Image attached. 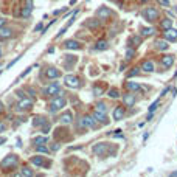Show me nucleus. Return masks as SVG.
Returning <instances> with one entry per match:
<instances>
[{"mask_svg":"<svg viewBox=\"0 0 177 177\" xmlns=\"http://www.w3.org/2000/svg\"><path fill=\"white\" fill-rule=\"evenodd\" d=\"M17 163H19V157L14 155V154H11V155H8L5 157L2 162H0V166L3 168V169H10V168H16L17 166Z\"/></svg>","mask_w":177,"mask_h":177,"instance_id":"obj_1","label":"nucleus"},{"mask_svg":"<svg viewBox=\"0 0 177 177\" xmlns=\"http://www.w3.org/2000/svg\"><path fill=\"white\" fill-rule=\"evenodd\" d=\"M59 92H61V84H59V83H51L48 87H45L42 90V95H44V96L51 98V96H56V93L59 95Z\"/></svg>","mask_w":177,"mask_h":177,"instance_id":"obj_2","label":"nucleus"},{"mask_svg":"<svg viewBox=\"0 0 177 177\" xmlns=\"http://www.w3.org/2000/svg\"><path fill=\"white\" fill-rule=\"evenodd\" d=\"M143 17L149 24H154V22L158 19V11L154 6H148V8H144V11H143Z\"/></svg>","mask_w":177,"mask_h":177,"instance_id":"obj_3","label":"nucleus"},{"mask_svg":"<svg viewBox=\"0 0 177 177\" xmlns=\"http://www.w3.org/2000/svg\"><path fill=\"white\" fill-rule=\"evenodd\" d=\"M65 103L67 101H65L64 95H58V96L50 103V112H56V110H59V109L65 107Z\"/></svg>","mask_w":177,"mask_h":177,"instance_id":"obj_4","label":"nucleus"},{"mask_svg":"<svg viewBox=\"0 0 177 177\" xmlns=\"http://www.w3.org/2000/svg\"><path fill=\"white\" fill-rule=\"evenodd\" d=\"M33 107V99H30V98H20V101L16 104V110L17 112H26V110H30V109Z\"/></svg>","mask_w":177,"mask_h":177,"instance_id":"obj_5","label":"nucleus"},{"mask_svg":"<svg viewBox=\"0 0 177 177\" xmlns=\"http://www.w3.org/2000/svg\"><path fill=\"white\" fill-rule=\"evenodd\" d=\"M79 126H81V128L93 129V128H96V120H95V117H93V115H85L83 120L79 121Z\"/></svg>","mask_w":177,"mask_h":177,"instance_id":"obj_6","label":"nucleus"},{"mask_svg":"<svg viewBox=\"0 0 177 177\" xmlns=\"http://www.w3.org/2000/svg\"><path fill=\"white\" fill-rule=\"evenodd\" d=\"M64 81H65L67 87H71V89H78L79 85H81L79 78H78V76H75V75H67Z\"/></svg>","mask_w":177,"mask_h":177,"instance_id":"obj_7","label":"nucleus"},{"mask_svg":"<svg viewBox=\"0 0 177 177\" xmlns=\"http://www.w3.org/2000/svg\"><path fill=\"white\" fill-rule=\"evenodd\" d=\"M163 36H165V39L168 40V42H172V40H177V30H174L171 26V28H166L165 33H163Z\"/></svg>","mask_w":177,"mask_h":177,"instance_id":"obj_8","label":"nucleus"},{"mask_svg":"<svg viewBox=\"0 0 177 177\" xmlns=\"http://www.w3.org/2000/svg\"><path fill=\"white\" fill-rule=\"evenodd\" d=\"M106 149H107V143H96L92 148V151H93V154H96V155H104V154H106Z\"/></svg>","mask_w":177,"mask_h":177,"instance_id":"obj_9","label":"nucleus"},{"mask_svg":"<svg viewBox=\"0 0 177 177\" xmlns=\"http://www.w3.org/2000/svg\"><path fill=\"white\" fill-rule=\"evenodd\" d=\"M135 95H132V92H128L126 95H123V103H124V106H128V107H132L134 104H135Z\"/></svg>","mask_w":177,"mask_h":177,"instance_id":"obj_10","label":"nucleus"},{"mask_svg":"<svg viewBox=\"0 0 177 177\" xmlns=\"http://www.w3.org/2000/svg\"><path fill=\"white\" fill-rule=\"evenodd\" d=\"M45 76H47L48 79H58V78H61V71H59L58 69H47L45 70Z\"/></svg>","mask_w":177,"mask_h":177,"instance_id":"obj_11","label":"nucleus"},{"mask_svg":"<svg viewBox=\"0 0 177 177\" xmlns=\"http://www.w3.org/2000/svg\"><path fill=\"white\" fill-rule=\"evenodd\" d=\"M93 117H95V120L96 121H99V123L101 124H109V118H107V113H101V112H96L95 110L93 112Z\"/></svg>","mask_w":177,"mask_h":177,"instance_id":"obj_12","label":"nucleus"},{"mask_svg":"<svg viewBox=\"0 0 177 177\" xmlns=\"http://www.w3.org/2000/svg\"><path fill=\"white\" fill-rule=\"evenodd\" d=\"M160 62H162V65L165 67V69H168V67H171L172 64H174V56H171V54H165V56L160 58Z\"/></svg>","mask_w":177,"mask_h":177,"instance_id":"obj_13","label":"nucleus"},{"mask_svg":"<svg viewBox=\"0 0 177 177\" xmlns=\"http://www.w3.org/2000/svg\"><path fill=\"white\" fill-rule=\"evenodd\" d=\"M96 16L99 17V19H109V17L112 16V11L109 10V8H106V6H101L96 11Z\"/></svg>","mask_w":177,"mask_h":177,"instance_id":"obj_14","label":"nucleus"},{"mask_svg":"<svg viewBox=\"0 0 177 177\" xmlns=\"http://www.w3.org/2000/svg\"><path fill=\"white\" fill-rule=\"evenodd\" d=\"M154 45H155V48L158 50V51H166V50L169 48V45H168V40L166 39H157Z\"/></svg>","mask_w":177,"mask_h":177,"instance_id":"obj_15","label":"nucleus"},{"mask_svg":"<svg viewBox=\"0 0 177 177\" xmlns=\"http://www.w3.org/2000/svg\"><path fill=\"white\" fill-rule=\"evenodd\" d=\"M71 120H73V113H71V112H64L61 117H59L61 124H70Z\"/></svg>","mask_w":177,"mask_h":177,"instance_id":"obj_16","label":"nucleus"},{"mask_svg":"<svg viewBox=\"0 0 177 177\" xmlns=\"http://www.w3.org/2000/svg\"><path fill=\"white\" fill-rule=\"evenodd\" d=\"M12 37V30L8 28V26H0V39H10Z\"/></svg>","mask_w":177,"mask_h":177,"instance_id":"obj_17","label":"nucleus"},{"mask_svg":"<svg viewBox=\"0 0 177 177\" xmlns=\"http://www.w3.org/2000/svg\"><path fill=\"white\" fill-rule=\"evenodd\" d=\"M64 45H65V48H69V50H81V48H83L81 42H78V40H73V39L67 40Z\"/></svg>","mask_w":177,"mask_h":177,"instance_id":"obj_18","label":"nucleus"},{"mask_svg":"<svg viewBox=\"0 0 177 177\" xmlns=\"http://www.w3.org/2000/svg\"><path fill=\"white\" fill-rule=\"evenodd\" d=\"M126 90H128V92H137V90H142V85H140L138 83L128 81V83H126Z\"/></svg>","mask_w":177,"mask_h":177,"instance_id":"obj_19","label":"nucleus"},{"mask_svg":"<svg viewBox=\"0 0 177 177\" xmlns=\"http://www.w3.org/2000/svg\"><path fill=\"white\" fill-rule=\"evenodd\" d=\"M124 115H126L124 107H117L115 110H113V120H121V118H124Z\"/></svg>","mask_w":177,"mask_h":177,"instance_id":"obj_20","label":"nucleus"},{"mask_svg":"<svg viewBox=\"0 0 177 177\" xmlns=\"http://www.w3.org/2000/svg\"><path fill=\"white\" fill-rule=\"evenodd\" d=\"M30 162L33 163L34 166H44V157H42V155H34V157H31Z\"/></svg>","mask_w":177,"mask_h":177,"instance_id":"obj_21","label":"nucleus"},{"mask_svg":"<svg viewBox=\"0 0 177 177\" xmlns=\"http://www.w3.org/2000/svg\"><path fill=\"white\" fill-rule=\"evenodd\" d=\"M31 12H33V6H31V5H25L24 8H22V11H20V16L26 19V17L31 16Z\"/></svg>","mask_w":177,"mask_h":177,"instance_id":"obj_22","label":"nucleus"},{"mask_svg":"<svg viewBox=\"0 0 177 177\" xmlns=\"http://www.w3.org/2000/svg\"><path fill=\"white\" fill-rule=\"evenodd\" d=\"M142 70H144V71H154V62L152 61H144L143 64H142Z\"/></svg>","mask_w":177,"mask_h":177,"instance_id":"obj_23","label":"nucleus"},{"mask_svg":"<svg viewBox=\"0 0 177 177\" xmlns=\"http://www.w3.org/2000/svg\"><path fill=\"white\" fill-rule=\"evenodd\" d=\"M31 143L34 144V146H39V144H45L47 143V138L44 137V135H39V137H34L31 140Z\"/></svg>","mask_w":177,"mask_h":177,"instance_id":"obj_24","label":"nucleus"},{"mask_svg":"<svg viewBox=\"0 0 177 177\" xmlns=\"http://www.w3.org/2000/svg\"><path fill=\"white\" fill-rule=\"evenodd\" d=\"M154 33H155V28L154 26H143L142 28V36H152Z\"/></svg>","mask_w":177,"mask_h":177,"instance_id":"obj_25","label":"nucleus"},{"mask_svg":"<svg viewBox=\"0 0 177 177\" xmlns=\"http://www.w3.org/2000/svg\"><path fill=\"white\" fill-rule=\"evenodd\" d=\"M95 50H98V51L107 50V42H106V40H98V42H96V45H95Z\"/></svg>","mask_w":177,"mask_h":177,"instance_id":"obj_26","label":"nucleus"},{"mask_svg":"<svg viewBox=\"0 0 177 177\" xmlns=\"http://www.w3.org/2000/svg\"><path fill=\"white\" fill-rule=\"evenodd\" d=\"M95 110L96 112H101V113H107V106L104 103H96V106H95Z\"/></svg>","mask_w":177,"mask_h":177,"instance_id":"obj_27","label":"nucleus"},{"mask_svg":"<svg viewBox=\"0 0 177 177\" xmlns=\"http://www.w3.org/2000/svg\"><path fill=\"white\" fill-rule=\"evenodd\" d=\"M140 44H142V39H140L138 36H132V37L129 39V45H132V47H138Z\"/></svg>","mask_w":177,"mask_h":177,"instance_id":"obj_28","label":"nucleus"},{"mask_svg":"<svg viewBox=\"0 0 177 177\" xmlns=\"http://www.w3.org/2000/svg\"><path fill=\"white\" fill-rule=\"evenodd\" d=\"M109 96H110L112 99H115V98H120V90L118 89H115V87H112L110 90H109Z\"/></svg>","mask_w":177,"mask_h":177,"instance_id":"obj_29","label":"nucleus"},{"mask_svg":"<svg viewBox=\"0 0 177 177\" xmlns=\"http://www.w3.org/2000/svg\"><path fill=\"white\" fill-rule=\"evenodd\" d=\"M20 176L31 177V176H34V171H33V169H30V168H22V169H20Z\"/></svg>","mask_w":177,"mask_h":177,"instance_id":"obj_30","label":"nucleus"},{"mask_svg":"<svg viewBox=\"0 0 177 177\" xmlns=\"http://www.w3.org/2000/svg\"><path fill=\"white\" fill-rule=\"evenodd\" d=\"M47 123V118H44V117H36L34 118V121H33V124L34 126H42Z\"/></svg>","mask_w":177,"mask_h":177,"instance_id":"obj_31","label":"nucleus"},{"mask_svg":"<svg viewBox=\"0 0 177 177\" xmlns=\"http://www.w3.org/2000/svg\"><path fill=\"white\" fill-rule=\"evenodd\" d=\"M87 26H89V28H98V26H99V20L98 19H89Z\"/></svg>","mask_w":177,"mask_h":177,"instance_id":"obj_32","label":"nucleus"},{"mask_svg":"<svg viewBox=\"0 0 177 177\" xmlns=\"http://www.w3.org/2000/svg\"><path fill=\"white\" fill-rule=\"evenodd\" d=\"M103 93H104L103 87H99V85H93V95H95V96H101Z\"/></svg>","mask_w":177,"mask_h":177,"instance_id":"obj_33","label":"nucleus"},{"mask_svg":"<svg viewBox=\"0 0 177 177\" xmlns=\"http://www.w3.org/2000/svg\"><path fill=\"white\" fill-rule=\"evenodd\" d=\"M171 26H172V20H171V19H163V20H162V28H163V30L171 28Z\"/></svg>","mask_w":177,"mask_h":177,"instance_id":"obj_34","label":"nucleus"},{"mask_svg":"<svg viewBox=\"0 0 177 177\" xmlns=\"http://www.w3.org/2000/svg\"><path fill=\"white\" fill-rule=\"evenodd\" d=\"M137 75H140V69H138V67H135V69H132L129 71L128 78H134V76H137Z\"/></svg>","mask_w":177,"mask_h":177,"instance_id":"obj_35","label":"nucleus"},{"mask_svg":"<svg viewBox=\"0 0 177 177\" xmlns=\"http://www.w3.org/2000/svg\"><path fill=\"white\" fill-rule=\"evenodd\" d=\"M36 151H37V152H44V154H48V148L45 146V144H44V146H42V144H39V146H36Z\"/></svg>","mask_w":177,"mask_h":177,"instance_id":"obj_36","label":"nucleus"},{"mask_svg":"<svg viewBox=\"0 0 177 177\" xmlns=\"http://www.w3.org/2000/svg\"><path fill=\"white\" fill-rule=\"evenodd\" d=\"M50 129H51V124H50L48 121H47L45 124H42V132H44V134H48Z\"/></svg>","mask_w":177,"mask_h":177,"instance_id":"obj_37","label":"nucleus"},{"mask_svg":"<svg viewBox=\"0 0 177 177\" xmlns=\"http://www.w3.org/2000/svg\"><path fill=\"white\" fill-rule=\"evenodd\" d=\"M158 104H160V101H158V99H157L155 103H152L151 106H149V112H155V110H157V107H158Z\"/></svg>","mask_w":177,"mask_h":177,"instance_id":"obj_38","label":"nucleus"},{"mask_svg":"<svg viewBox=\"0 0 177 177\" xmlns=\"http://www.w3.org/2000/svg\"><path fill=\"white\" fill-rule=\"evenodd\" d=\"M135 56V51H134V50H128V51H126V59H128V61H129V59H132Z\"/></svg>","mask_w":177,"mask_h":177,"instance_id":"obj_39","label":"nucleus"},{"mask_svg":"<svg viewBox=\"0 0 177 177\" xmlns=\"http://www.w3.org/2000/svg\"><path fill=\"white\" fill-rule=\"evenodd\" d=\"M158 5L163 6V8H168L169 6V0H158Z\"/></svg>","mask_w":177,"mask_h":177,"instance_id":"obj_40","label":"nucleus"},{"mask_svg":"<svg viewBox=\"0 0 177 177\" xmlns=\"http://www.w3.org/2000/svg\"><path fill=\"white\" fill-rule=\"evenodd\" d=\"M16 95H17V98H25V93H24V90H16Z\"/></svg>","mask_w":177,"mask_h":177,"instance_id":"obj_41","label":"nucleus"},{"mask_svg":"<svg viewBox=\"0 0 177 177\" xmlns=\"http://www.w3.org/2000/svg\"><path fill=\"white\" fill-rule=\"evenodd\" d=\"M19 59H20V56H19V58H16V59H14V61H11V62H10V64H8V65H6V69H11V67H12V65H14V64H16V62H17V61H19Z\"/></svg>","mask_w":177,"mask_h":177,"instance_id":"obj_42","label":"nucleus"},{"mask_svg":"<svg viewBox=\"0 0 177 177\" xmlns=\"http://www.w3.org/2000/svg\"><path fill=\"white\" fill-rule=\"evenodd\" d=\"M113 132H115V134H113V137H120V138L123 137V134H121V130H120V129H118V130H113Z\"/></svg>","mask_w":177,"mask_h":177,"instance_id":"obj_43","label":"nucleus"},{"mask_svg":"<svg viewBox=\"0 0 177 177\" xmlns=\"http://www.w3.org/2000/svg\"><path fill=\"white\" fill-rule=\"evenodd\" d=\"M59 148H61V146H59V143H54L51 146V151H59Z\"/></svg>","mask_w":177,"mask_h":177,"instance_id":"obj_44","label":"nucleus"},{"mask_svg":"<svg viewBox=\"0 0 177 177\" xmlns=\"http://www.w3.org/2000/svg\"><path fill=\"white\" fill-rule=\"evenodd\" d=\"M5 129H6V124L0 121V132H3V130H5Z\"/></svg>","mask_w":177,"mask_h":177,"instance_id":"obj_45","label":"nucleus"},{"mask_svg":"<svg viewBox=\"0 0 177 177\" xmlns=\"http://www.w3.org/2000/svg\"><path fill=\"white\" fill-rule=\"evenodd\" d=\"M30 71H31V67H30V69H26V70L24 71V73H22V75H20V78H24V76H26V75H28V73H30Z\"/></svg>","mask_w":177,"mask_h":177,"instance_id":"obj_46","label":"nucleus"},{"mask_svg":"<svg viewBox=\"0 0 177 177\" xmlns=\"http://www.w3.org/2000/svg\"><path fill=\"white\" fill-rule=\"evenodd\" d=\"M40 28H42V24H39V25H36V28H34V31H39Z\"/></svg>","mask_w":177,"mask_h":177,"instance_id":"obj_47","label":"nucleus"},{"mask_svg":"<svg viewBox=\"0 0 177 177\" xmlns=\"http://www.w3.org/2000/svg\"><path fill=\"white\" fill-rule=\"evenodd\" d=\"M5 142H6V138H5V137H0V144H3Z\"/></svg>","mask_w":177,"mask_h":177,"instance_id":"obj_48","label":"nucleus"},{"mask_svg":"<svg viewBox=\"0 0 177 177\" xmlns=\"http://www.w3.org/2000/svg\"><path fill=\"white\" fill-rule=\"evenodd\" d=\"M25 3H26V5H31V6H33V0H25Z\"/></svg>","mask_w":177,"mask_h":177,"instance_id":"obj_49","label":"nucleus"},{"mask_svg":"<svg viewBox=\"0 0 177 177\" xmlns=\"http://www.w3.org/2000/svg\"><path fill=\"white\" fill-rule=\"evenodd\" d=\"M5 25V19H0V26H3Z\"/></svg>","mask_w":177,"mask_h":177,"instance_id":"obj_50","label":"nucleus"},{"mask_svg":"<svg viewBox=\"0 0 177 177\" xmlns=\"http://www.w3.org/2000/svg\"><path fill=\"white\" fill-rule=\"evenodd\" d=\"M171 176H174V177H177V171H174V172H171Z\"/></svg>","mask_w":177,"mask_h":177,"instance_id":"obj_51","label":"nucleus"},{"mask_svg":"<svg viewBox=\"0 0 177 177\" xmlns=\"http://www.w3.org/2000/svg\"><path fill=\"white\" fill-rule=\"evenodd\" d=\"M138 2H140V3H146L148 0H138Z\"/></svg>","mask_w":177,"mask_h":177,"instance_id":"obj_52","label":"nucleus"},{"mask_svg":"<svg viewBox=\"0 0 177 177\" xmlns=\"http://www.w3.org/2000/svg\"><path fill=\"white\" fill-rule=\"evenodd\" d=\"M0 58H2V48H0Z\"/></svg>","mask_w":177,"mask_h":177,"instance_id":"obj_53","label":"nucleus"},{"mask_svg":"<svg viewBox=\"0 0 177 177\" xmlns=\"http://www.w3.org/2000/svg\"><path fill=\"white\" fill-rule=\"evenodd\" d=\"M176 11H177V6H176Z\"/></svg>","mask_w":177,"mask_h":177,"instance_id":"obj_54","label":"nucleus"}]
</instances>
